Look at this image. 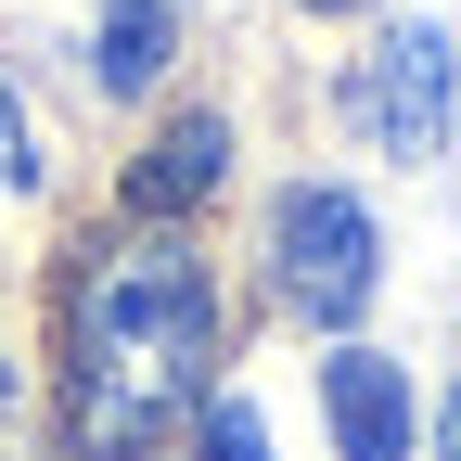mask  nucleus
Listing matches in <instances>:
<instances>
[{
  "label": "nucleus",
  "instance_id": "1",
  "mask_svg": "<svg viewBox=\"0 0 461 461\" xmlns=\"http://www.w3.org/2000/svg\"><path fill=\"white\" fill-rule=\"evenodd\" d=\"M65 397H77V448L90 461H154L180 436V411L205 397L218 359V308H205V257L167 244H115L77 282V346H65Z\"/></svg>",
  "mask_w": 461,
  "mask_h": 461
},
{
  "label": "nucleus",
  "instance_id": "2",
  "mask_svg": "<svg viewBox=\"0 0 461 461\" xmlns=\"http://www.w3.org/2000/svg\"><path fill=\"white\" fill-rule=\"evenodd\" d=\"M372 282H384V230L359 193H333V180H295L269 205V308H295L321 333H346L372 308Z\"/></svg>",
  "mask_w": 461,
  "mask_h": 461
},
{
  "label": "nucleus",
  "instance_id": "3",
  "mask_svg": "<svg viewBox=\"0 0 461 461\" xmlns=\"http://www.w3.org/2000/svg\"><path fill=\"white\" fill-rule=\"evenodd\" d=\"M359 115H372V141H384L397 167L448 154V39H436V26H397V39L372 51V77H359Z\"/></svg>",
  "mask_w": 461,
  "mask_h": 461
},
{
  "label": "nucleus",
  "instance_id": "4",
  "mask_svg": "<svg viewBox=\"0 0 461 461\" xmlns=\"http://www.w3.org/2000/svg\"><path fill=\"white\" fill-rule=\"evenodd\" d=\"M321 411H333V448L346 461H411V372H397V359L333 346V359H321Z\"/></svg>",
  "mask_w": 461,
  "mask_h": 461
},
{
  "label": "nucleus",
  "instance_id": "5",
  "mask_svg": "<svg viewBox=\"0 0 461 461\" xmlns=\"http://www.w3.org/2000/svg\"><path fill=\"white\" fill-rule=\"evenodd\" d=\"M218 167H230V129H218V115H180V129H154V154L129 167V205L141 218H180V205L218 193Z\"/></svg>",
  "mask_w": 461,
  "mask_h": 461
},
{
  "label": "nucleus",
  "instance_id": "6",
  "mask_svg": "<svg viewBox=\"0 0 461 461\" xmlns=\"http://www.w3.org/2000/svg\"><path fill=\"white\" fill-rule=\"evenodd\" d=\"M167 39H180V14H167V0H115L103 14V51H90V77L129 103V90H154L167 77Z\"/></svg>",
  "mask_w": 461,
  "mask_h": 461
},
{
  "label": "nucleus",
  "instance_id": "7",
  "mask_svg": "<svg viewBox=\"0 0 461 461\" xmlns=\"http://www.w3.org/2000/svg\"><path fill=\"white\" fill-rule=\"evenodd\" d=\"M205 461H269V423L244 411V397H218V411H205Z\"/></svg>",
  "mask_w": 461,
  "mask_h": 461
},
{
  "label": "nucleus",
  "instance_id": "8",
  "mask_svg": "<svg viewBox=\"0 0 461 461\" xmlns=\"http://www.w3.org/2000/svg\"><path fill=\"white\" fill-rule=\"evenodd\" d=\"M0 180H14V193H39V141H26V115H14V90H0Z\"/></svg>",
  "mask_w": 461,
  "mask_h": 461
},
{
  "label": "nucleus",
  "instance_id": "9",
  "mask_svg": "<svg viewBox=\"0 0 461 461\" xmlns=\"http://www.w3.org/2000/svg\"><path fill=\"white\" fill-rule=\"evenodd\" d=\"M436 461H461V397H448V411H436Z\"/></svg>",
  "mask_w": 461,
  "mask_h": 461
},
{
  "label": "nucleus",
  "instance_id": "10",
  "mask_svg": "<svg viewBox=\"0 0 461 461\" xmlns=\"http://www.w3.org/2000/svg\"><path fill=\"white\" fill-rule=\"evenodd\" d=\"M321 14H346V0H321Z\"/></svg>",
  "mask_w": 461,
  "mask_h": 461
}]
</instances>
